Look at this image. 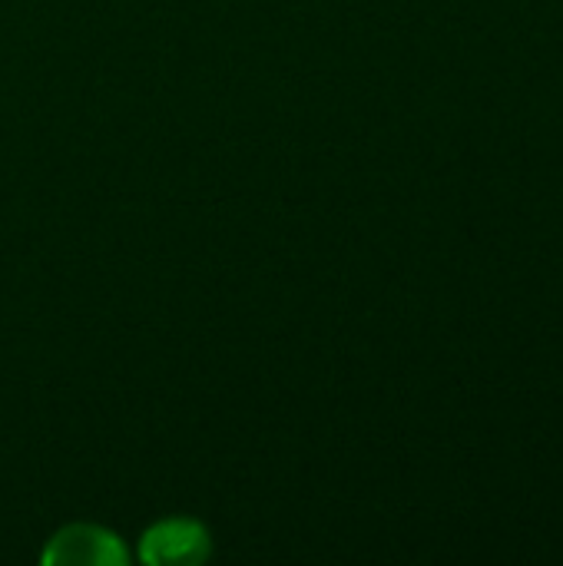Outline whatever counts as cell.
I'll use <instances>...</instances> for the list:
<instances>
[{
  "instance_id": "2",
  "label": "cell",
  "mask_w": 563,
  "mask_h": 566,
  "mask_svg": "<svg viewBox=\"0 0 563 566\" xmlns=\"http://www.w3.org/2000/svg\"><path fill=\"white\" fill-rule=\"evenodd\" d=\"M212 554V541L199 521L169 517L143 534L139 560L149 566H192Z\"/></svg>"
},
{
  "instance_id": "1",
  "label": "cell",
  "mask_w": 563,
  "mask_h": 566,
  "mask_svg": "<svg viewBox=\"0 0 563 566\" xmlns=\"http://www.w3.org/2000/svg\"><path fill=\"white\" fill-rule=\"evenodd\" d=\"M40 560L46 566H123L129 551L116 534L96 524H70L46 541Z\"/></svg>"
}]
</instances>
